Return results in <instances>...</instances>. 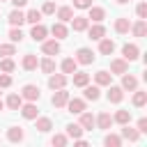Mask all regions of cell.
<instances>
[{
	"mask_svg": "<svg viewBox=\"0 0 147 147\" xmlns=\"http://www.w3.org/2000/svg\"><path fill=\"white\" fill-rule=\"evenodd\" d=\"M76 67H78V62H76L74 57H64V60H62V64H60V69H62V74H64V76H71V74L76 71Z\"/></svg>",
	"mask_w": 147,
	"mask_h": 147,
	"instance_id": "cell-30",
	"label": "cell"
},
{
	"mask_svg": "<svg viewBox=\"0 0 147 147\" xmlns=\"http://www.w3.org/2000/svg\"><path fill=\"white\" fill-rule=\"evenodd\" d=\"M21 67H23L25 71H34V69L39 67L37 55H34V53H25V55H23V60H21Z\"/></svg>",
	"mask_w": 147,
	"mask_h": 147,
	"instance_id": "cell-23",
	"label": "cell"
},
{
	"mask_svg": "<svg viewBox=\"0 0 147 147\" xmlns=\"http://www.w3.org/2000/svg\"><path fill=\"white\" fill-rule=\"evenodd\" d=\"M67 142H69V136H67V133H55V136L51 138V145H53V147H64Z\"/></svg>",
	"mask_w": 147,
	"mask_h": 147,
	"instance_id": "cell-40",
	"label": "cell"
},
{
	"mask_svg": "<svg viewBox=\"0 0 147 147\" xmlns=\"http://www.w3.org/2000/svg\"><path fill=\"white\" fill-rule=\"evenodd\" d=\"M67 101H69V92H67V87H60V90H53V96H51V103H53L55 108H64V106H67Z\"/></svg>",
	"mask_w": 147,
	"mask_h": 147,
	"instance_id": "cell-4",
	"label": "cell"
},
{
	"mask_svg": "<svg viewBox=\"0 0 147 147\" xmlns=\"http://www.w3.org/2000/svg\"><path fill=\"white\" fill-rule=\"evenodd\" d=\"M74 7L76 9H87V7H92V0H74Z\"/></svg>",
	"mask_w": 147,
	"mask_h": 147,
	"instance_id": "cell-46",
	"label": "cell"
},
{
	"mask_svg": "<svg viewBox=\"0 0 147 147\" xmlns=\"http://www.w3.org/2000/svg\"><path fill=\"white\" fill-rule=\"evenodd\" d=\"M71 80H74V87H85L90 83V74L85 71H74L71 74Z\"/></svg>",
	"mask_w": 147,
	"mask_h": 147,
	"instance_id": "cell-28",
	"label": "cell"
},
{
	"mask_svg": "<svg viewBox=\"0 0 147 147\" xmlns=\"http://www.w3.org/2000/svg\"><path fill=\"white\" fill-rule=\"evenodd\" d=\"M85 108H87V101H85V99H76V96L71 99V96H69V101H67V110H69L71 115H78V113H83Z\"/></svg>",
	"mask_w": 147,
	"mask_h": 147,
	"instance_id": "cell-11",
	"label": "cell"
},
{
	"mask_svg": "<svg viewBox=\"0 0 147 147\" xmlns=\"http://www.w3.org/2000/svg\"><path fill=\"white\" fill-rule=\"evenodd\" d=\"M23 138H25V133H23L21 126H9L7 129V140L9 142H23Z\"/></svg>",
	"mask_w": 147,
	"mask_h": 147,
	"instance_id": "cell-25",
	"label": "cell"
},
{
	"mask_svg": "<svg viewBox=\"0 0 147 147\" xmlns=\"http://www.w3.org/2000/svg\"><path fill=\"white\" fill-rule=\"evenodd\" d=\"M16 53V44H0V57H11Z\"/></svg>",
	"mask_w": 147,
	"mask_h": 147,
	"instance_id": "cell-42",
	"label": "cell"
},
{
	"mask_svg": "<svg viewBox=\"0 0 147 147\" xmlns=\"http://www.w3.org/2000/svg\"><path fill=\"white\" fill-rule=\"evenodd\" d=\"M99 53L101 55H113L115 53V41L110 37H101L99 39Z\"/></svg>",
	"mask_w": 147,
	"mask_h": 147,
	"instance_id": "cell-22",
	"label": "cell"
},
{
	"mask_svg": "<svg viewBox=\"0 0 147 147\" xmlns=\"http://www.w3.org/2000/svg\"><path fill=\"white\" fill-rule=\"evenodd\" d=\"M32 122H34V129H37L39 133H48V131L53 129V119H51V117H39V115H37Z\"/></svg>",
	"mask_w": 147,
	"mask_h": 147,
	"instance_id": "cell-18",
	"label": "cell"
},
{
	"mask_svg": "<svg viewBox=\"0 0 147 147\" xmlns=\"http://www.w3.org/2000/svg\"><path fill=\"white\" fill-rule=\"evenodd\" d=\"M136 129H138L140 133H147V117H140L138 124H136Z\"/></svg>",
	"mask_w": 147,
	"mask_h": 147,
	"instance_id": "cell-47",
	"label": "cell"
},
{
	"mask_svg": "<svg viewBox=\"0 0 147 147\" xmlns=\"http://www.w3.org/2000/svg\"><path fill=\"white\" fill-rule=\"evenodd\" d=\"M67 136L74 138V140L80 138V136H83V126H80V124H67Z\"/></svg>",
	"mask_w": 147,
	"mask_h": 147,
	"instance_id": "cell-39",
	"label": "cell"
},
{
	"mask_svg": "<svg viewBox=\"0 0 147 147\" xmlns=\"http://www.w3.org/2000/svg\"><path fill=\"white\" fill-rule=\"evenodd\" d=\"M113 28H115V32H117V34H129L131 23H129V18H124V16H122V18H115V25H113Z\"/></svg>",
	"mask_w": 147,
	"mask_h": 147,
	"instance_id": "cell-29",
	"label": "cell"
},
{
	"mask_svg": "<svg viewBox=\"0 0 147 147\" xmlns=\"http://www.w3.org/2000/svg\"><path fill=\"white\" fill-rule=\"evenodd\" d=\"M67 80H69V78H67L64 74H55V71H53V74H48V87H51V90L67 87Z\"/></svg>",
	"mask_w": 147,
	"mask_h": 147,
	"instance_id": "cell-8",
	"label": "cell"
},
{
	"mask_svg": "<svg viewBox=\"0 0 147 147\" xmlns=\"http://www.w3.org/2000/svg\"><path fill=\"white\" fill-rule=\"evenodd\" d=\"M136 14H138V18H147V2H140L136 7Z\"/></svg>",
	"mask_w": 147,
	"mask_h": 147,
	"instance_id": "cell-44",
	"label": "cell"
},
{
	"mask_svg": "<svg viewBox=\"0 0 147 147\" xmlns=\"http://www.w3.org/2000/svg\"><path fill=\"white\" fill-rule=\"evenodd\" d=\"M7 87H11V76L9 74H0V90H7Z\"/></svg>",
	"mask_w": 147,
	"mask_h": 147,
	"instance_id": "cell-43",
	"label": "cell"
},
{
	"mask_svg": "<svg viewBox=\"0 0 147 147\" xmlns=\"http://www.w3.org/2000/svg\"><path fill=\"white\" fill-rule=\"evenodd\" d=\"M78 64H92L94 60H96V55L92 53V48H87V46H80L78 51H76V57H74Z\"/></svg>",
	"mask_w": 147,
	"mask_h": 147,
	"instance_id": "cell-1",
	"label": "cell"
},
{
	"mask_svg": "<svg viewBox=\"0 0 147 147\" xmlns=\"http://www.w3.org/2000/svg\"><path fill=\"white\" fill-rule=\"evenodd\" d=\"M113 122H117V124H129V122H131V110H117V113L113 115Z\"/></svg>",
	"mask_w": 147,
	"mask_h": 147,
	"instance_id": "cell-37",
	"label": "cell"
},
{
	"mask_svg": "<svg viewBox=\"0 0 147 147\" xmlns=\"http://www.w3.org/2000/svg\"><path fill=\"white\" fill-rule=\"evenodd\" d=\"M87 37L90 39H94V41H99L101 37H106V25H101V23H94V25H87Z\"/></svg>",
	"mask_w": 147,
	"mask_h": 147,
	"instance_id": "cell-15",
	"label": "cell"
},
{
	"mask_svg": "<svg viewBox=\"0 0 147 147\" xmlns=\"http://www.w3.org/2000/svg\"><path fill=\"white\" fill-rule=\"evenodd\" d=\"M124 140H122V136H117V133H106V138H103V145L106 147H119Z\"/></svg>",
	"mask_w": 147,
	"mask_h": 147,
	"instance_id": "cell-35",
	"label": "cell"
},
{
	"mask_svg": "<svg viewBox=\"0 0 147 147\" xmlns=\"http://www.w3.org/2000/svg\"><path fill=\"white\" fill-rule=\"evenodd\" d=\"M9 2H11V5H14V7H18V9H21V7H25V5H28V0H9Z\"/></svg>",
	"mask_w": 147,
	"mask_h": 147,
	"instance_id": "cell-48",
	"label": "cell"
},
{
	"mask_svg": "<svg viewBox=\"0 0 147 147\" xmlns=\"http://www.w3.org/2000/svg\"><path fill=\"white\" fill-rule=\"evenodd\" d=\"M30 37H32L34 41H44V39L48 37V28H46V25H41V23H34V25H32V30H30Z\"/></svg>",
	"mask_w": 147,
	"mask_h": 147,
	"instance_id": "cell-21",
	"label": "cell"
},
{
	"mask_svg": "<svg viewBox=\"0 0 147 147\" xmlns=\"http://www.w3.org/2000/svg\"><path fill=\"white\" fill-rule=\"evenodd\" d=\"M113 124H115V122H113V115H110V113H99V115L94 117V126L101 129V131H108Z\"/></svg>",
	"mask_w": 147,
	"mask_h": 147,
	"instance_id": "cell-5",
	"label": "cell"
},
{
	"mask_svg": "<svg viewBox=\"0 0 147 147\" xmlns=\"http://www.w3.org/2000/svg\"><path fill=\"white\" fill-rule=\"evenodd\" d=\"M41 53L44 55H57L60 53V39H44L41 41Z\"/></svg>",
	"mask_w": 147,
	"mask_h": 147,
	"instance_id": "cell-6",
	"label": "cell"
},
{
	"mask_svg": "<svg viewBox=\"0 0 147 147\" xmlns=\"http://www.w3.org/2000/svg\"><path fill=\"white\" fill-rule=\"evenodd\" d=\"M119 87H122L124 92H133V90H138V78L126 71V74H122V85H119Z\"/></svg>",
	"mask_w": 147,
	"mask_h": 147,
	"instance_id": "cell-17",
	"label": "cell"
},
{
	"mask_svg": "<svg viewBox=\"0 0 147 147\" xmlns=\"http://www.w3.org/2000/svg\"><path fill=\"white\" fill-rule=\"evenodd\" d=\"M0 2H9V0H0Z\"/></svg>",
	"mask_w": 147,
	"mask_h": 147,
	"instance_id": "cell-51",
	"label": "cell"
},
{
	"mask_svg": "<svg viewBox=\"0 0 147 147\" xmlns=\"http://www.w3.org/2000/svg\"><path fill=\"white\" fill-rule=\"evenodd\" d=\"M55 14L62 23H67V21L74 18V7H55Z\"/></svg>",
	"mask_w": 147,
	"mask_h": 147,
	"instance_id": "cell-31",
	"label": "cell"
},
{
	"mask_svg": "<svg viewBox=\"0 0 147 147\" xmlns=\"http://www.w3.org/2000/svg\"><path fill=\"white\" fill-rule=\"evenodd\" d=\"M7 21H9V25H14V28H21V25L25 23V14H23V11L18 9V7H14V9L9 11Z\"/></svg>",
	"mask_w": 147,
	"mask_h": 147,
	"instance_id": "cell-14",
	"label": "cell"
},
{
	"mask_svg": "<svg viewBox=\"0 0 147 147\" xmlns=\"http://www.w3.org/2000/svg\"><path fill=\"white\" fill-rule=\"evenodd\" d=\"M122 126H124V129H122V133H119V136H122V140H129V142H138V140H140V136H142V133H140L138 129H133V126H129V124H122Z\"/></svg>",
	"mask_w": 147,
	"mask_h": 147,
	"instance_id": "cell-13",
	"label": "cell"
},
{
	"mask_svg": "<svg viewBox=\"0 0 147 147\" xmlns=\"http://www.w3.org/2000/svg\"><path fill=\"white\" fill-rule=\"evenodd\" d=\"M126 71H129V62H126L124 57H115V60H110V74L122 76V74H126Z\"/></svg>",
	"mask_w": 147,
	"mask_h": 147,
	"instance_id": "cell-12",
	"label": "cell"
},
{
	"mask_svg": "<svg viewBox=\"0 0 147 147\" xmlns=\"http://www.w3.org/2000/svg\"><path fill=\"white\" fill-rule=\"evenodd\" d=\"M41 14H55V2H44V7H41Z\"/></svg>",
	"mask_w": 147,
	"mask_h": 147,
	"instance_id": "cell-45",
	"label": "cell"
},
{
	"mask_svg": "<svg viewBox=\"0 0 147 147\" xmlns=\"http://www.w3.org/2000/svg\"><path fill=\"white\" fill-rule=\"evenodd\" d=\"M41 9H30L28 14H25V23H30V25H34V23H41Z\"/></svg>",
	"mask_w": 147,
	"mask_h": 147,
	"instance_id": "cell-36",
	"label": "cell"
},
{
	"mask_svg": "<svg viewBox=\"0 0 147 147\" xmlns=\"http://www.w3.org/2000/svg\"><path fill=\"white\" fill-rule=\"evenodd\" d=\"M69 23H71L74 32H85L87 25H90V18H87V16H76V14H74V18H71Z\"/></svg>",
	"mask_w": 147,
	"mask_h": 147,
	"instance_id": "cell-19",
	"label": "cell"
},
{
	"mask_svg": "<svg viewBox=\"0 0 147 147\" xmlns=\"http://www.w3.org/2000/svg\"><path fill=\"white\" fill-rule=\"evenodd\" d=\"M21 103H23V96H21V94H14V92H11V94L7 96V101H5V106H7L9 110H18Z\"/></svg>",
	"mask_w": 147,
	"mask_h": 147,
	"instance_id": "cell-32",
	"label": "cell"
},
{
	"mask_svg": "<svg viewBox=\"0 0 147 147\" xmlns=\"http://www.w3.org/2000/svg\"><path fill=\"white\" fill-rule=\"evenodd\" d=\"M131 32H133V37H145L147 34V21L138 18L136 23H131Z\"/></svg>",
	"mask_w": 147,
	"mask_h": 147,
	"instance_id": "cell-27",
	"label": "cell"
},
{
	"mask_svg": "<svg viewBox=\"0 0 147 147\" xmlns=\"http://www.w3.org/2000/svg\"><path fill=\"white\" fill-rule=\"evenodd\" d=\"M78 115H80L78 124L83 126V131H92V129H94V115L87 113V110H83V113H78Z\"/></svg>",
	"mask_w": 147,
	"mask_h": 147,
	"instance_id": "cell-24",
	"label": "cell"
},
{
	"mask_svg": "<svg viewBox=\"0 0 147 147\" xmlns=\"http://www.w3.org/2000/svg\"><path fill=\"white\" fill-rule=\"evenodd\" d=\"M2 108H5V101H0V110H2Z\"/></svg>",
	"mask_w": 147,
	"mask_h": 147,
	"instance_id": "cell-50",
	"label": "cell"
},
{
	"mask_svg": "<svg viewBox=\"0 0 147 147\" xmlns=\"http://www.w3.org/2000/svg\"><path fill=\"white\" fill-rule=\"evenodd\" d=\"M18 113L23 115V119H34L39 115V108H37V101H23Z\"/></svg>",
	"mask_w": 147,
	"mask_h": 147,
	"instance_id": "cell-2",
	"label": "cell"
},
{
	"mask_svg": "<svg viewBox=\"0 0 147 147\" xmlns=\"http://www.w3.org/2000/svg\"><path fill=\"white\" fill-rule=\"evenodd\" d=\"M9 41H11V44H21V41H23V30L11 25V30H9Z\"/></svg>",
	"mask_w": 147,
	"mask_h": 147,
	"instance_id": "cell-41",
	"label": "cell"
},
{
	"mask_svg": "<svg viewBox=\"0 0 147 147\" xmlns=\"http://www.w3.org/2000/svg\"><path fill=\"white\" fill-rule=\"evenodd\" d=\"M110 83H113V74H110V71L101 69V71L94 74V85H99V87H108Z\"/></svg>",
	"mask_w": 147,
	"mask_h": 147,
	"instance_id": "cell-16",
	"label": "cell"
},
{
	"mask_svg": "<svg viewBox=\"0 0 147 147\" xmlns=\"http://www.w3.org/2000/svg\"><path fill=\"white\" fill-rule=\"evenodd\" d=\"M16 69V62L11 60V57H0V71H5V74H11Z\"/></svg>",
	"mask_w": 147,
	"mask_h": 147,
	"instance_id": "cell-38",
	"label": "cell"
},
{
	"mask_svg": "<svg viewBox=\"0 0 147 147\" xmlns=\"http://www.w3.org/2000/svg\"><path fill=\"white\" fill-rule=\"evenodd\" d=\"M131 101H133L136 108H142V106L147 103V92H145V90H133V99H131Z\"/></svg>",
	"mask_w": 147,
	"mask_h": 147,
	"instance_id": "cell-34",
	"label": "cell"
},
{
	"mask_svg": "<svg viewBox=\"0 0 147 147\" xmlns=\"http://www.w3.org/2000/svg\"><path fill=\"white\" fill-rule=\"evenodd\" d=\"M122 57H124L126 62H133V60L140 57V48H138L136 44H124V46H122Z\"/></svg>",
	"mask_w": 147,
	"mask_h": 147,
	"instance_id": "cell-7",
	"label": "cell"
},
{
	"mask_svg": "<svg viewBox=\"0 0 147 147\" xmlns=\"http://www.w3.org/2000/svg\"><path fill=\"white\" fill-rule=\"evenodd\" d=\"M115 2H117V5H126L129 0H115Z\"/></svg>",
	"mask_w": 147,
	"mask_h": 147,
	"instance_id": "cell-49",
	"label": "cell"
},
{
	"mask_svg": "<svg viewBox=\"0 0 147 147\" xmlns=\"http://www.w3.org/2000/svg\"><path fill=\"white\" fill-rule=\"evenodd\" d=\"M83 99H85V101H99V99H101V87L87 83V85L83 87Z\"/></svg>",
	"mask_w": 147,
	"mask_h": 147,
	"instance_id": "cell-9",
	"label": "cell"
},
{
	"mask_svg": "<svg viewBox=\"0 0 147 147\" xmlns=\"http://www.w3.org/2000/svg\"><path fill=\"white\" fill-rule=\"evenodd\" d=\"M51 34H53V39H67L69 28H67L62 21H57V23H53V25H51Z\"/></svg>",
	"mask_w": 147,
	"mask_h": 147,
	"instance_id": "cell-20",
	"label": "cell"
},
{
	"mask_svg": "<svg viewBox=\"0 0 147 147\" xmlns=\"http://www.w3.org/2000/svg\"><path fill=\"white\" fill-rule=\"evenodd\" d=\"M87 11H90L87 18L94 21V23H101V21L106 18V9H103V7H87Z\"/></svg>",
	"mask_w": 147,
	"mask_h": 147,
	"instance_id": "cell-26",
	"label": "cell"
},
{
	"mask_svg": "<svg viewBox=\"0 0 147 147\" xmlns=\"http://www.w3.org/2000/svg\"><path fill=\"white\" fill-rule=\"evenodd\" d=\"M106 99H108L110 103H122V99H124V90H122L119 85H108Z\"/></svg>",
	"mask_w": 147,
	"mask_h": 147,
	"instance_id": "cell-10",
	"label": "cell"
},
{
	"mask_svg": "<svg viewBox=\"0 0 147 147\" xmlns=\"http://www.w3.org/2000/svg\"><path fill=\"white\" fill-rule=\"evenodd\" d=\"M21 96H23V101H39L41 92H39V87H37V85L28 83V85H23V87H21Z\"/></svg>",
	"mask_w": 147,
	"mask_h": 147,
	"instance_id": "cell-3",
	"label": "cell"
},
{
	"mask_svg": "<svg viewBox=\"0 0 147 147\" xmlns=\"http://www.w3.org/2000/svg\"><path fill=\"white\" fill-rule=\"evenodd\" d=\"M39 69H41L44 74H53V71H55V60H53L51 55H46L44 60H39Z\"/></svg>",
	"mask_w": 147,
	"mask_h": 147,
	"instance_id": "cell-33",
	"label": "cell"
}]
</instances>
